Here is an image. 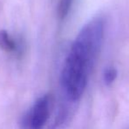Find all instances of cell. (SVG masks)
Instances as JSON below:
<instances>
[{"mask_svg": "<svg viewBox=\"0 0 129 129\" xmlns=\"http://www.w3.org/2000/svg\"><path fill=\"white\" fill-rule=\"evenodd\" d=\"M21 41L12 37L5 30H0V48L9 54L19 55L22 52Z\"/></svg>", "mask_w": 129, "mask_h": 129, "instance_id": "cell-3", "label": "cell"}, {"mask_svg": "<svg viewBox=\"0 0 129 129\" xmlns=\"http://www.w3.org/2000/svg\"><path fill=\"white\" fill-rule=\"evenodd\" d=\"M73 0H59L58 5V16L61 19H64L68 16L71 9Z\"/></svg>", "mask_w": 129, "mask_h": 129, "instance_id": "cell-4", "label": "cell"}, {"mask_svg": "<svg viewBox=\"0 0 129 129\" xmlns=\"http://www.w3.org/2000/svg\"><path fill=\"white\" fill-rule=\"evenodd\" d=\"M118 72L117 70L113 67H108L105 70L103 74V79H104V83L106 85H111L114 83V81L117 78Z\"/></svg>", "mask_w": 129, "mask_h": 129, "instance_id": "cell-5", "label": "cell"}, {"mask_svg": "<svg viewBox=\"0 0 129 129\" xmlns=\"http://www.w3.org/2000/svg\"><path fill=\"white\" fill-rule=\"evenodd\" d=\"M105 23L99 16L90 19L70 46L61 73V87L70 101L79 100L84 93L90 70L103 44Z\"/></svg>", "mask_w": 129, "mask_h": 129, "instance_id": "cell-1", "label": "cell"}, {"mask_svg": "<svg viewBox=\"0 0 129 129\" xmlns=\"http://www.w3.org/2000/svg\"><path fill=\"white\" fill-rule=\"evenodd\" d=\"M54 100L51 95H43L34 102L28 112L23 117L22 129H47L51 119Z\"/></svg>", "mask_w": 129, "mask_h": 129, "instance_id": "cell-2", "label": "cell"}]
</instances>
